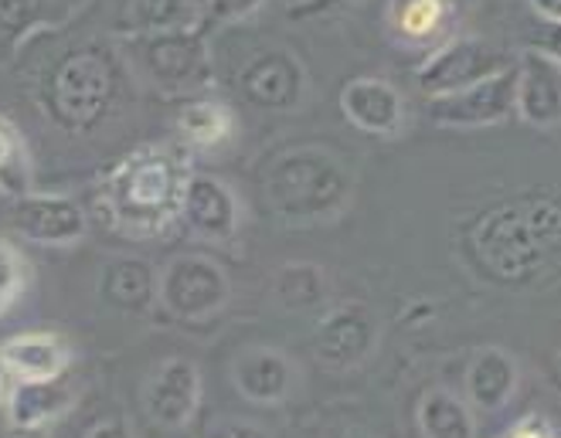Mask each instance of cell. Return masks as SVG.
Returning <instances> with one entry per match:
<instances>
[{"label":"cell","mask_w":561,"mask_h":438,"mask_svg":"<svg viewBox=\"0 0 561 438\" xmlns=\"http://www.w3.org/2000/svg\"><path fill=\"white\" fill-rule=\"evenodd\" d=\"M191 181L187 157L174 147H144L123 157L103 187L110 218L134 234H160L178 215Z\"/></svg>","instance_id":"cell-1"},{"label":"cell","mask_w":561,"mask_h":438,"mask_svg":"<svg viewBox=\"0 0 561 438\" xmlns=\"http://www.w3.org/2000/svg\"><path fill=\"white\" fill-rule=\"evenodd\" d=\"M351 171L347 163L323 147L286 150L266 177V197L273 211L296 228L330 224L351 205Z\"/></svg>","instance_id":"cell-2"},{"label":"cell","mask_w":561,"mask_h":438,"mask_svg":"<svg viewBox=\"0 0 561 438\" xmlns=\"http://www.w3.org/2000/svg\"><path fill=\"white\" fill-rule=\"evenodd\" d=\"M477 255L504 283H524L561 252V211L548 200L490 211L473 234Z\"/></svg>","instance_id":"cell-3"},{"label":"cell","mask_w":561,"mask_h":438,"mask_svg":"<svg viewBox=\"0 0 561 438\" xmlns=\"http://www.w3.org/2000/svg\"><path fill=\"white\" fill-rule=\"evenodd\" d=\"M116 99V65L106 51L79 48L65 55L42 85L45 113L65 129H89Z\"/></svg>","instance_id":"cell-4"},{"label":"cell","mask_w":561,"mask_h":438,"mask_svg":"<svg viewBox=\"0 0 561 438\" xmlns=\"http://www.w3.org/2000/svg\"><path fill=\"white\" fill-rule=\"evenodd\" d=\"M140 72L160 92H194L208 82V42L197 27H171L137 38Z\"/></svg>","instance_id":"cell-5"},{"label":"cell","mask_w":561,"mask_h":438,"mask_svg":"<svg viewBox=\"0 0 561 438\" xmlns=\"http://www.w3.org/2000/svg\"><path fill=\"white\" fill-rule=\"evenodd\" d=\"M232 299L228 273L208 255H178L160 273V302L178 320H208Z\"/></svg>","instance_id":"cell-6"},{"label":"cell","mask_w":561,"mask_h":438,"mask_svg":"<svg viewBox=\"0 0 561 438\" xmlns=\"http://www.w3.org/2000/svg\"><path fill=\"white\" fill-rule=\"evenodd\" d=\"M511 65L514 58L504 48L490 45L483 38H449L419 65L415 79L428 99H439L459 89H470L490 76L511 69Z\"/></svg>","instance_id":"cell-7"},{"label":"cell","mask_w":561,"mask_h":438,"mask_svg":"<svg viewBox=\"0 0 561 438\" xmlns=\"http://www.w3.org/2000/svg\"><path fill=\"white\" fill-rule=\"evenodd\" d=\"M381 341V323L371 307L365 302H344V307L330 310L317 330H313V357L323 367L351 370L360 367Z\"/></svg>","instance_id":"cell-8"},{"label":"cell","mask_w":561,"mask_h":438,"mask_svg":"<svg viewBox=\"0 0 561 438\" xmlns=\"http://www.w3.org/2000/svg\"><path fill=\"white\" fill-rule=\"evenodd\" d=\"M511 113H517V61L511 69L490 76L470 89H459L453 95H439L428 103V116L439 126L453 129H480L497 126Z\"/></svg>","instance_id":"cell-9"},{"label":"cell","mask_w":561,"mask_h":438,"mask_svg":"<svg viewBox=\"0 0 561 438\" xmlns=\"http://www.w3.org/2000/svg\"><path fill=\"white\" fill-rule=\"evenodd\" d=\"M307 69L304 61L286 48H273L255 55L239 72V92L249 106L266 113H293L300 110L307 95Z\"/></svg>","instance_id":"cell-10"},{"label":"cell","mask_w":561,"mask_h":438,"mask_svg":"<svg viewBox=\"0 0 561 438\" xmlns=\"http://www.w3.org/2000/svg\"><path fill=\"white\" fill-rule=\"evenodd\" d=\"M11 224L21 239L35 242V245H48V249L76 245L89 231V218L76 197L35 194V191H27L24 197H14Z\"/></svg>","instance_id":"cell-11"},{"label":"cell","mask_w":561,"mask_h":438,"mask_svg":"<svg viewBox=\"0 0 561 438\" xmlns=\"http://www.w3.org/2000/svg\"><path fill=\"white\" fill-rule=\"evenodd\" d=\"M205 397V378L191 360H163L144 384V412L160 428H184Z\"/></svg>","instance_id":"cell-12"},{"label":"cell","mask_w":561,"mask_h":438,"mask_svg":"<svg viewBox=\"0 0 561 438\" xmlns=\"http://www.w3.org/2000/svg\"><path fill=\"white\" fill-rule=\"evenodd\" d=\"M181 218L208 242H228L239 231V197L211 174H191L181 200Z\"/></svg>","instance_id":"cell-13"},{"label":"cell","mask_w":561,"mask_h":438,"mask_svg":"<svg viewBox=\"0 0 561 438\" xmlns=\"http://www.w3.org/2000/svg\"><path fill=\"white\" fill-rule=\"evenodd\" d=\"M517 116L538 129L561 123V65L527 48L517 61Z\"/></svg>","instance_id":"cell-14"},{"label":"cell","mask_w":561,"mask_h":438,"mask_svg":"<svg viewBox=\"0 0 561 438\" xmlns=\"http://www.w3.org/2000/svg\"><path fill=\"white\" fill-rule=\"evenodd\" d=\"M232 384L252 404H283L296 388V367L276 347H249L232 360Z\"/></svg>","instance_id":"cell-15"},{"label":"cell","mask_w":561,"mask_h":438,"mask_svg":"<svg viewBox=\"0 0 561 438\" xmlns=\"http://www.w3.org/2000/svg\"><path fill=\"white\" fill-rule=\"evenodd\" d=\"M341 110L357 129L375 137H394L405 123L402 92L388 79H351L341 89Z\"/></svg>","instance_id":"cell-16"},{"label":"cell","mask_w":561,"mask_h":438,"mask_svg":"<svg viewBox=\"0 0 561 438\" xmlns=\"http://www.w3.org/2000/svg\"><path fill=\"white\" fill-rule=\"evenodd\" d=\"M520 388V367L511 350L483 347L470 357L467 367V401L473 412L497 415L514 401Z\"/></svg>","instance_id":"cell-17"},{"label":"cell","mask_w":561,"mask_h":438,"mask_svg":"<svg viewBox=\"0 0 561 438\" xmlns=\"http://www.w3.org/2000/svg\"><path fill=\"white\" fill-rule=\"evenodd\" d=\"M0 367L11 381H55L69 370V347L55 333H18L0 344Z\"/></svg>","instance_id":"cell-18"},{"label":"cell","mask_w":561,"mask_h":438,"mask_svg":"<svg viewBox=\"0 0 561 438\" xmlns=\"http://www.w3.org/2000/svg\"><path fill=\"white\" fill-rule=\"evenodd\" d=\"M76 388L65 384L61 378L55 381H14L8 388L4 408L14 428L21 431H35L45 428L58 418H65L76 408Z\"/></svg>","instance_id":"cell-19"},{"label":"cell","mask_w":561,"mask_h":438,"mask_svg":"<svg viewBox=\"0 0 561 438\" xmlns=\"http://www.w3.org/2000/svg\"><path fill=\"white\" fill-rule=\"evenodd\" d=\"M160 296V276L147 258L137 255H119L106 262L103 279H99V299L119 313H147L153 299Z\"/></svg>","instance_id":"cell-20"},{"label":"cell","mask_w":561,"mask_h":438,"mask_svg":"<svg viewBox=\"0 0 561 438\" xmlns=\"http://www.w3.org/2000/svg\"><path fill=\"white\" fill-rule=\"evenodd\" d=\"M467 11V0H391L388 24L409 45H428L453 35Z\"/></svg>","instance_id":"cell-21"},{"label":"cell","mask_w":561,"mask_h":438,"mask_svg":"<svg viewBox=\"0 0 561 438\" xmlns=\"http://www.w3.org/2000/svg\"><path fill=\"white\" fill-rule=\"evenodd\" d=\"M422 438H477V412L449 388H428L415 408Z\"/></svg>","instance_id":"cell-22"},{"label":"cell","mask_w":561,"mask_h":438,"mask_svg":"<svg viewBox=\"0 0 561 438\" xmlns=\"http://www.w3.org/2000/svg\"><path fill=\"white\" fill-rule=\"evenodd\" d=\"M187 24V0H123L119 27L126 35H157Z\"/></svg>","instance_id":"cell-23"},{"label":"cell","mask_w":561,"mask_h":438,"mask_svg":"<svg viewBox=\"0 0 561 438\" xmlns=\"http://www.w3.org/2000/svg\"><path fill=\"white\" fill-rule=\"evenodd\" d=\"M276 296L283 302V310L289 313H307L327 296V279L323 268L313 262H289L279 268L276 276Z\"/></svg>","instance_id":"cell-24"},{"label":"cell","mask_w":561,"mask_h":438,"mask_svg":"<svg viewBox=\"0 0 561 438\" xmlns=\"http://www.w3.org/2000/svg\"><path fill=\"white\" fill-rule=\"evenodd\" d=\"M181 137L194 147H218L232 137V116L218 103H191L178 116Z\"/></svg>","instance_id":"cell-25"},{"label":"cell","mask_w":561,"mask_h":438,"mask_svg":"<svg viewBox=\"0 0 561 438\" xmlns=\"http://www.w3.org/2000/svg\"><path fill=\"white\" fill-rule=\"evenodd\" d=\"M31 184V160L21 132L11 119L0 116V191L24 197Z\"/></svg>","instance_id":"cell-26"},{"label":"cell","mask_w":561,"mask_h":438,"mask_svg":"<svg viewBox=\"0 0 561 438\" xmlns=\"http://www.w3.org/2000/svg\"><path fill=\"white\" fill-rule=\"evenodd\" d=\"M24 283H27L24 258L8 239H0V316L18 302V296L24 292Z\"/></svg>","instance_id":"cell-27"},{"label":"cell","mask_w":561,"mask_h":438,"mask_svg":"<svg viewBox=\"0 0 561 438\" xmlns=\"http://www.w3.org/2000/svg\"><path fill=\"white\" fill-rule=\"evenodd\" d=\"M266 0H208V21L211 24H236L252 18Z\"/></svg>","instance_id":"cell-28"},{"label":"cell","mask_w":561,"mask_h":438,"mask_svg":"<svg viewBox=\"0 0 561 438\" xmlns=\"http://www.w3.org/2000/svg\"><path fill=\"white\" fill-rule=\"evenodd\" d=\"M208 438H273V435H270V428H262V425H255V422L228 418V422L211 425Z\"/></svg>","instance_id":"cell-29"},{"label":"cell","mask_w":561,"mask_h":438,"mask_svg":"<svg viewBox=\"0 0 561 438\" xmlns=\"http://www.w3.org/2000/svg\"><path fill=\"white\" fill-rule=\"evenodd\" d=\"M531 48H535V51H545L554 65H561V24L545 21V24L535 31Z\"/></svg>","instance_id":"cell-30"},{"label":"cell","mask_w":561,"mask_h":438,"mask_svg":"<svg viewBox=\"0 0 561 438\" xmlns=\"http://www.w3.org/2000/svg\"><path fill=\"white\" fill-rule=\"evenodd\" d=\"M507 438H554V428L541 415H527L507 431Z\"/></svg>","instance_id":"cell-31"},{"label":"cell","mask_w":561,"mask_h":438,"mask_svg":"<svg viewBox=\"0 0 561 438\" xmlns=\"http://www.w3.org/2000/svg\"><path fill=\"white\" fill-rule=\"evenodd\" d=\"M85 438H134V431L126 418H103L85 431Z\"/></svg>","instance_id":"cell-32"},{"label":"cell","mask_w":561,"mask_h":438,"mask_svg":"<svg viewBox=\"0 0 561 438\" xmlns=\"http://www.w3.org/2000/svg\"><path fill=\"white\" fill-rule=\"evenodd\" d=\"M357 0H304V4H296L293 14L304 18V14H323V11H334V8H351Z\"/></svg>","instance_id":"cell-33"},{"label":"cell","mask_w":561,"mask_h":438,"mask_svg":"<svg viewBox=\"0 0 561 438\" xmlns=\"http://www.w3.org/2000/svg\"><path fill=\"white\" fill-rule=\"evenodd\" d=\"M531 4V11L551 24H561V0H527Z\"/></svg>","instance_id":"cell-34"},{"label":"cell","mask_w":561,"mask_h":438,"mask_svg":"<svg viewBox=\"0 0 561 438\" xmlns=\"http://www.w3.org/2000/svg\"><path fill=\"white\" fill-rule=\"evenodd\" d=\"M330 438H378V435L368 431V428H341V431H334Z\"/></svg>","instance_id":"cell-35"},{"label":"cell","mask_w":561,"mask_h":438,"mask_svg":"<svg viewBox=\"0 0 561 438\" xmlns=\"http://www.w3.org/2000/svg\"><path fill=\"white\" fill-rule=\"evenodd\" d=\"M8 397V374H4V367H0V401Z\"/></svg>","instance_id":"cell-36"},{"label":"cell","mask_w":561,"mask_h":438,"mask_svg":"<svg viewBox=\"0 0 561 438\" xmlns=\"http://www.w3.org/2000/svg\"><path fill=\"white\" fill-rule=\"evenodd\" d=\"M14 438H48V435H45L42 428H35V431H18Z\"/></svg>","instance_id":"cell-37"},{"label":"cell","mask_w":561,"mask_h":438,"mask_svg":"<svg viewBox=\"0 0 561 438\" xmlns=\"http://www.w3.org/2000/svg\"><path fill=\"white\" fill-rule=\"evenodd\" d=\"M296 4H304V0H296Z\"/></svg>","instance_id":"cell-38"},{"label":"cell","mask_w":561,"mask_h":438,"mask_svg":"<svg viewBox=\"0 0 561 438\" xmlns=\"http://www.w3.org/2000/svg\"><path fill=\"white\" fill-rule=\"evenodd\" d=\"M554 438H561V435H554Z\"/></svg>","instance_id":"cell-39"}]
</instances>
